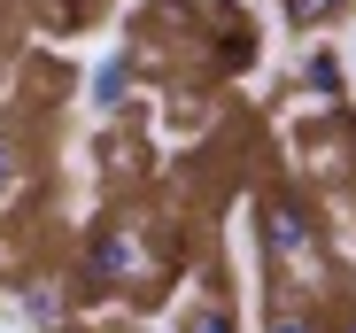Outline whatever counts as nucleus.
<instances>
[{"label": "nucleus", "mask_w": 356, "mask_h": 333, "mask_svg": "<svg viewBox=\"0 0 356 333\" xmlns=\"http://www.w3.org/2000/svg\"><path fill=\"white\" fill-rule=\"evenodd\" d=\"M341 8H348V0H286V24H302V31H310V24H333Z\"/></svg>", "instance_id": "obj_10"}, {"label": "nucleus", "mask_w": 356, "mask_h": 333, "mask_svg": "<svg viewBox=\"0 0 356 333\" xmlns=\"http://www.w3.org/2000/svg\"><path fill=\"white\" fill-rule=\"evenodd\" d=\"M209 63L217 70H248L256 63V24L241 8H225V0H217V16H209Z\"/></svg>", "instance_id": "obj_4"}, {"label": "nucleus", "mask_w": 356, "mask_h": 333, "mask_svg": "<svg viewBox=\"0 0 356 333\" xmlns=\"http://www.w3.org/2000/svg\"><path fill=\"white\" fill-rule=\"evenodd\" d=\"M302 93H318V101H341L348 93V70H341V54H302Z\"/></svg>", "instance_id": "obj_8"}, {"label": "nucleus", "mask_w": 356, "mask_h": 333, "mask_svg": "<svg viewBox=\"0 0 356 333\" xmlns=\"http://www.w3.org/2000/svg\"><path fill=\"white\" fill-rule=\"evenodd\" d=\"M132 86H140V54H101L93 78H86L93 117H124V108H132Z\"/></svg>", "instance_id": "obj_3"}, {"label": "nucleus", "mask_w": 356, "mask_h": 333, "mask_svg": "<svg viewBox=\"0 0 356 333\" xmlns=\"http://www.w3.org/2000/svg\"><path fill=\"white\" fill-rule=\"evenodd\" d=\"M16 310H24V325H39V333H63L70 310H86V302H78V287H63V279H31V287L16 295Z\"/></svg>", "instance_id": "obj_5"}, {"label": "nucleus", "mask_w": 356, "mask_h": 333, "mask_svg": "<svg viewBox=\"0 0 356 333\" xmlns=\"http://www.w3.org/2000/svg\"><path fill=\"white\" fill-rule=\"evenodd\" d=\"M39 186V163H31V140L16 124H0V217H8L24 194Z\"/></svg>", "instance_id": "obj_6"}, {"label": "nucleus", "mask_w": 356, "mask_h": 333, "mask_svg": "<svg viewBox=\"0 0 356 333\" xmlns=\"http://www.w3.org/2000/svg\"><path fill=\"white\" fill-rule=\"evenodd\" d=\"M256 225H264V256H271L279 279H302V295L325 287V217H318V202L294 179H271L264 186Z\"/></svg>", "instance_id": "obj_2"}, {"label": "nucleus", "mask_w": 356, "mask_h": 333, "mask_svg": "<svg viewBox=\"0 0 356 333\" xmlns=\"http://www.w3.org/2000/svg\"><path fill=\"white\" fill-rule=\"evenodd\" d=\"M325 333H356V302H341V310H325Z\"/></svg>", "instance_id": "obj_11"}, {"label": "nucleus", "mask_w": 356, "mask_h": 333, "mask_svg": "<svg viewBox=\"0 0 356 333\" xmlns=\"http://www.w3.org/2000/svg\"><path fill=\"white\" fill-rule=\"evenodd\" d=\"M264 333H325V302H318V295H302V287H286V295L271 302Z\"/></svg>", "instance_id": "obj_7"}, {"label": "nucleus", "mask_w": 356, "mask_h": 333, "mask_svg": "<svg viewBox=\"0 0 356 333\" xmlns=\"http://www.w3.org/2000/svg\"><path fill=\"white\" fill-rule=\"evenodd\" d=\"M178 333H241V318H232V302H225V295H202L186 318H178Z\"/></svg>", "instance_id": "obj_9"}, {"label": "nucleus", "mask_w": 356, "mask_h": 333, "mask_svg": "<svg viewBox=\"0 0 356 333\" xmlns=\"http://www.w3.org/2000/svg\"><path fill=\"white\" fill-rule=\"evenodd\" d=\"M170 271L163 241L140 225V217H101V225L78 241V271H70V287L78 302H101V295H132V287H155Z\"/></svg>", "instance_id": "obj_1"}]
</instances>
